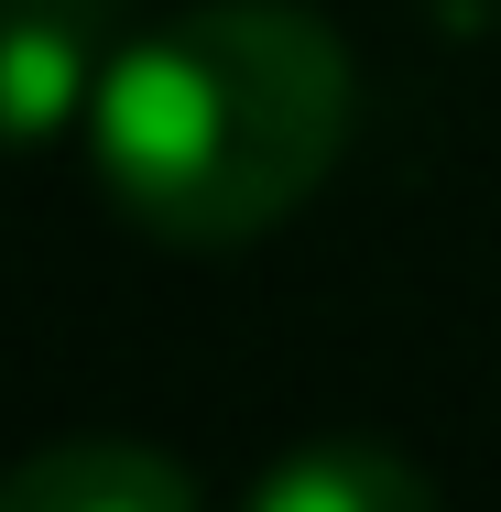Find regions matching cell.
<instances>
[{
	"instance_id": "277c9868",
	"label": "cell",
	"mask_w": 501,
	"mask_h": 512,
	"mask_svg": "<svg viewBox=\"0 0 501 512\" xmlns=\"http://www.w3.org/2000/svg\"><path fill=\"white\" fill-rule=\"evenodd\" d=\"M240 512H436V491L393 447H295L284 469H262Z\"/></svg>"
},
{
	"instance_id": "6da1fadb",
	"label": "cell",
	"mask_w": 501,
	"mask_h": 512,
	"mask_svg": "<svg viewBox=\"0 0 501 512\" xmlns=\"http://www.w3.org/2000/svg\"><path fill=\"white\" fill-rule=\"evenodd\" d=\"M349 44L295 0H207L109 55L88 153L131 229L175 251H229L284 229L349 153Z\"/></svg>"
},
{
	"instance_id": "7a4b0ae2",
	"label": "cell",
	"mask_w": 501,
	"mask_h": 512,
	"mask_svg": "<svg viewBox=\"0 0 501 512\" xmlns=\"http://www.w3.org/2000/svg\"><path fill=\"white\" fill-rule=\"evenodd\" d=\"M131 0H0V153L77 131L120 55Z\"/></svg>"
},
{
	"instance_id": "3957f363",
	"label": "cell",
	"mask_w": 501,
	"mask_h": 512,
	"mask_svg": "<svg viewBox=\"0 0 501 512\" xmlns=\"http://www.w3.org/2000/svg\"><path fill=\"white\" fill-rule=\"evenodd\" d=\"M0 512H207V491L131 436H66L33 447L22 469H0Z\"/></svg>"
}]
</instances>
